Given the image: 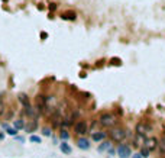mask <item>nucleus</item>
I'll use <instances>...</instances> for the list:
<instances>
[{
  "mask_svg": "<svg viewBox=\"0 0 165 158\" xmlns=\"http://www.w3.org/2000/svg\"><path fill=\"white\" fill-rule=\"evenodd\" d=\"M99 123L101 125L103 128H111L113 125L116 123V119H114V116L110 115V113H103V115L100 116Z\"/></svg>",
  "mask_w": 165,
  "mask_h": 158,
  "instance_id": "f257e3e1",
  "label": "nucleus"
},
{
  "mask_svg": "<svg viewBox=\"0 0 165 158\" xmlns=\"http://www.w3.org/2000/svg\"><path fill=\"white\" fill-rule=\"evenodd\" d=\"M109 134H110L111 141H114V142H122V141L125 139V136H126L125 129H122V128H113Z\"/></svg>",
  "mask_w": 165,
  "mask_h": 158,
  "instance_id": "f03ea898",
  "label": "nucleus"
},
{
  "mask_svg": "<svg viewBox=\"0 0 165 158\" xmlns=\"http://www.w3.org/2000/svg\"><path fill=\"white\" fill-rule=\"evenodd\" d=\"M131 154H132V151H131L129 145L120 144V145L117 147V155H119L120 158H129L131 157Z\"/></svg>",
  "mask_w": 165,
  "mask_h": 158,
  "instance_id": "7ed1b4c3",
  "label": "nucleus"
},
{
  "mask_svg": "<svg viewBox=\"0 0 165 158\" xmlns=\"http://www.w3.org/2000/svg\"><path fill=\"white\" fill-rule=\"evenodd\" d=\"M87 123L84 122V121H78L77 123L74 125V131H76V134L77 135H84L86 132H87Z\"/></svg>",
  "mask_w": 165,
  "mask_h": 158,
  "instance_id": "20e7f679",
  "label": "nucleus"
},
{
  "mask_svg": "<svg viewBox=\"0 0 165 158\" xmlns=\"http://www.w3.org/2000/svg\"><path fill=\"white\" fill-rule=\"evenodd\" d=\"M143 145L148 148L149 151H154L155 148L158 147V139H156V138H145Z\"/></svg>",
  "mask_w": 165,
  "mask_h": 158,
  "instance_id": "39448f33",
  "label": "nucleus"
},
{
  "mask_svg": "<svg viewBox=\"0 0 165 158\" xmlns=\"http://www.w3.org/2000/svg\"><path fill=\"white\" fill-rule=\"evenodd\" d=\"M46 97L45 96H42V94H39V96H36V100H35V103H36V107H38V110H42V109H45V106H46Z\"/></svg>",
  "mask_w": 165,
  "mask_h": 158,
  "instance_id": "423d86ee",
  "label": "nucleus"
},
{
  "mask_svg": "<svg viewBox=\"0 0 165 158\" xmlns=\"http://www.w3.org/2000/svg\"><path fill=\"white\" fill-rule=\"evenodd\" d=\"M136 132L145 135V134L151 132V126H149V125H146V123H143V122H141V123L136 125Z\"/></svg>",
  "mask_w": 165,
  "mask_h": 158,
  "instance_id": "0eeeda50",
  "label": "nucleus"
},
{
  "mask_svg": "<svg viewBox=\"0 0 165 158\" xmlns=\"http://www.w3.org/2000/svg\"><path fill=\"white\" fill-rule=\"evenodd\" d=\"M19 102H21V104H22L23 107H29V106H31V100H29V97H28L25 93H21V94H19Z\"/></svg>",
  "mask_w": 165,
  "mask_h": 158,
  "instance_id": "6e6552de",
  "label": "nucleus"
},
{
  "mask_svg": "<svg viewBox=\"0 0 165 158\" xmlns=\"http://www.w3.org/2000/svg\"><path fill=\"white\" fill-rule=\"evenodd\" d=\"M91 139L94 142H100V141H104L106 139V132H93Z\"/></svg>",
  "mask_w": 165,
  "mask_h": 158,
  "instance_id": "1a4fd4ad",
  "label": "nucleus"
},
{
  "mask_svg": "<svg viewBox=\"0 0 165 158\" xmlns=\"http://www.w3.org/2000/svg\"><path fill=\"white\" fill-rule=\"evenodd\" d=\"M77 145L80 149H88L90 148V142H88L87 138H80L77 141Z\"/></svg>",
  "mask_w": 165,
  "mask_h": 158,
  "instance_id": "9d476101",
  "label": "nucleus"
},
{
  "mask_svg": "<svg viewBox=\"0 0 165 158\" xmlns=\"http://www.w3.org/2000/svg\"><path fill=\"white\" fill-rule=\"evenodd\" d=\"M143 142H145V135L136 132V136H135V139H133V145H135V147H141Z\"/></svg>",
  "mask_w": 165,
  "mask_h": 158,
  "instance_id": "9b49d317",
  "label": "nucleus"
},
{
  "mask_svg": "<svg viewBox=\"0 0 165 158\" xmlns=\"http://www.w3.org/2000/svg\"><path fill=\"white\" fill-rule=\"evenodd\" d=\"M59 149H61V151H62V154H65V155H70V154H71V151H73V149H71V147L67 144L65 141L59 144Z\"/></svg>",
  "mask_w": 165,
  "mask_h": 158,
  "instance_id": "f8f14e48",
  "label": "nucleus"
},
{
  "mask_svg": "<svg viewBox=\"0 0 165 158\" xmlns=\"http://www.w3.org/2000/svg\"><path fill=\"white\" fill-rule=\"evenodd\" d=\"M61 18H62L64 21H76L77 15H76L74 12H65V13H62V15H61Z\"/></svg>",
  "mask_w": 165,
  "mask_h": 158,
  "instance_id": "ddd939ff",
  "label": "nucleus"
},
{
  "mask_svg": "<svg viewBox=\"0 0 165 158\" xmlns=\"http://www.w3.org/2000/svg\"><path fill=\"white\" fill-rule=\"evenodd\" d=\"M36 128H38V123H36V121H35V119H33V121H31L29 123L25 126L26 132H29V134H32V132L35 131V129H36Z\"/></svg>",
  "mask_w": 165,
  "mask_h": 158,
  "instance_id": "4468645a",
  "label": "nucleus"
},
{
  "mask_svg": "<svg viewBox=\"0 0 165 158\" xmlns=\"http://www.w3.org/2000/svg\"><path fill=\"white\" fill-rule=\"evenodd\" d=\"M109 148H111L110 141H103L101 145L99 147V152H104V151H109Z\"/></svg>",
  "mask_w": 165,
  "mask_h": 158,
  "instance_id": "2eb2a0df",
  "label": "nucleus"
},
{
  "mask_svg": "<svg viewBox=\"0 0 165 158\" xmlns=\"http://www.w3.org/2000/svg\"><path fill=\"white\" fill-rule=\"evenodd\" d=\"M158 148H159V151H161L162 154H165V136L158 141Z\"/></svg>",
  "mask_w": 165,
  "mask_h": 158,
  "instance_id": "dca6fc26",
  "label": "nucleus"
},
{
  "mask_svg": "<svg viewBox=\"0 0 165 158\" xmlns=\"http://www.w3.org/2000/svg\"><path fill=\"white\" fill-rule=\"evenodd\" d=\"M4 128H6V132H7L9 135L16 136V134H18V129H16V128H9L7 125H4Z\"/></svg>",
  "mask_w": 165,
  "mask_h": 158,
  "instance_id": "f3484780",
  "label": "nucleus"
},
{
  "mask_svg": "<svg viewBox=\"0 0 165 158\" xmlns=\"http://www.w3.org/2000/svg\"><path fill=\"white\" fill-rule=\"evenodd\" d=\"M149 152H151V151H149L148 148H146L145 145H143V147L141 148V152H139V154H141V155H142L143 158H146V157H149Z\"/></svg>",
  "mask_w": 165,
  "mask_h": 158,
  "instance_id": "a211bd4d",
  "label": "nucleus"
},
{
  "mask_svg": "<svg viewBox=\"0 0 165 158\" xmlns=\"http://www.w3.org/2000/svg\"><path fill=\"white\" fill-rule=\"evenodd\" d=\"M15 128L19 131V129H23L25 128V122H23L22 119H19V121H15Z\"/></svg>",
  "mask_w": 165,
  "mask_h": 158,
  "instance_id": "6ab92c4d",
  "label": "nucleus"
},
{
  "mask_svg": "<svg viewBox=\"0 0 165 158\" xmlns=\"http://www.w3.org/2000/svg\"><path fill=\"white\" fill-rule=\"evenodd\" d=\"M29 141H31V142H35V144H41V142H42L41 136H38V135H31Z\"/></svg>",
  "mask_w": 165,
  "mask_h": 158,
  "instance_id": "aec40b11",
  "label": "nucleus"
},
{
  "mask_svg": "<svg viewBox=\"0 0 165 158\" xmlns=\"http://www.w3.org/2000/svg\"><path fill=\"white\" fill-rule=\"evenodd\" d=\"M59 136H61V139H64V141H67V139L70 138V134L67 132L65 129H62V131H61V134H59Z\"/></svg>",
  "mask_w": 165,
  "mask_h": 158,
  "instance_id": "412c9836",
  "label": "nucleus"
},
{
  "mask_svg": "<svg viewBox=\"0 0 165 158\" xmlns=\"http://www.w3.org/2000/svg\"><path fill=\"white\" fill-rule=\"evenodd\" d=\"M42 134H44L45 136H51L52 135V131H51L49 128H44V129H42Z\"/></svg>",
  "mask_w": 165,
  "mask_h": 158,
  "instance_id": "4be33fe9",
  "label": "nucleus"
},
{
  "mask_svg": "<svg viewBox=\"0 0 165 158\" xmlns=\"http://www.w3.org/2000/svg\"><path fill=\"white\" fill-rule=\"evenodd\" d=\"M111 64H113V65H120L122 61L119 58H111Z\"/></svg>",
  "mask_w": 165,
  "mask_h": 158,
  "instance_id": "5701e85b",
  "label": "nucleus"
},
{
  "mask_svg": "<svg viewBox=\"0 0 165 158\" xmlns=\"http://www.w3.org/2000/svg\"><path fill=\"white\" fill-rule=\"evenodd\" d=\"M41 38H42V39H46V38H48V34H46V32H41Z\"/></svg>",
  "mask_w": 165,
  "mask_h": 158,
  "instance_id": "b1692460",
  "label": "nucleus"
},
{
  "mask_svg": "<svg viewBox=\"0 0 165 158\" xmlns=\"http://www.w3.org/2000/svg\"><path fill=\"white\" fill-rule=\"evenodd\" d=\"M132 158H143L141 154H135V155H132Z\"/></svg>",
  "mask_w": 165,
  "mask_h": 158,
  "instance_id": "393cba45",
  "label": "nucleus"
},
{
  "mask_svg": "<svg viewBox=\"0 0 165 158\" xmlns=\"http://www.w3.org/2000/svg\"><path fill=\"white\" fill-rule=\"evenodd\" d=\"M55 7H56V6H55L54 3H52V4H51V6H49V9H51V10H55Z\"/></svg>",
  "mask_w": 165,
  "mask_h": 158,
  "instance_id": "a878e982",
  "label": "nucleus"
},
{
  "mask_svg": "<svg viewBox=\"0 0 165 158\" xmlns=\"http://www.w3.org/2000/svg\"><path fill=\"white\" fill-rule=\"evenodd\" d=\"M3 136H4L3 134H0V139H3Z\"/></svg>",
  "mask_w": 165,
  "mask_h": 158,
  "instance_id": "bb28decb",
  "label": "nucleus"
}]
</instances>
